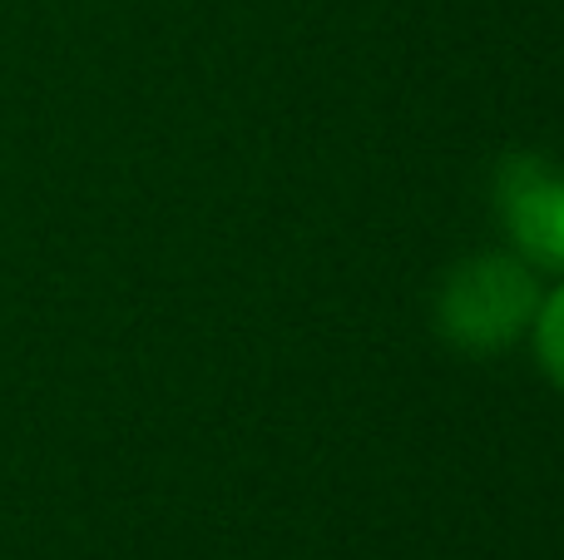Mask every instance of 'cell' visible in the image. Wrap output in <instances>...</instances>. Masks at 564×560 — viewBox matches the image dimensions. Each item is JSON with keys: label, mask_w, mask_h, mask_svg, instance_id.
Returning a JSON list of instances; mask_svg holds the SVG:
<instances>
[{"label": "cell", "mask_w": 564, "mask_h": 560, "mask_svg": "<svg viewBox=\"0 0 564 560\" xmlns=\"http://www.w3.org/2000/svg\"><path fill=\"white\" fill-rule=\"evenodd\" d=\"M496 208L516 254L540 273L564 278V174L535 154H510L496 169Z\"/></svg>", "instance_id": "7a4b0ae2"}, {"label": "cell", "mask_w": 564, "mask_h": 560, "mask_svg": "<svg viewBox=\"0 0 564 560\" xmlns=\"http://www.w3.org/2000/svg\"><path fill=\"white\" fill-rule=\"evenodd\" d=\"M530 333H535V357L545 367V377L564 392V283L540 298V313L530 323Z\"/></svg>", "instance_id": "3957f363"}, {"label": "cell", "mask_w": 564, "mask_h": 560, "mask_svg": "<svg viewBox=\"0 0 564 560\" xmlns=\"http://www.w3.org/2000/svg\"><path fill=\"white\" fill-rule=\"evenodd\" d=\"M540 298L535 268L520 254H480L441 283L436 327L460 353H506L530 333Z\"/></svg>", "instance_id": "6da1fadb"}]
</instances>
